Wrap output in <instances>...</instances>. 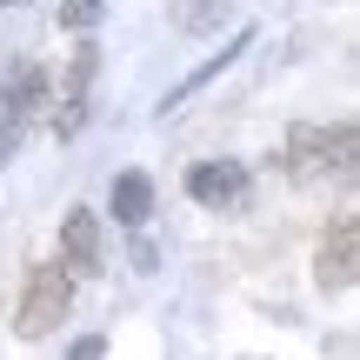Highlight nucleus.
<instances>
[{
  "label": "nucleus",
  "mask_w": 360,
  "mask_h": 360,
  "mask_svg": "<svg viewBox=\"0 0 360 360\" xmlns=\"http://www.w3.org/2000/svg\"><path fill=\"white\" fill-rule=\"evenodd\" d=\"M7 7H20V0H7Z\"/></svg>",
  "instance_id": "13"
},
{
  "label": "nucleus",
  "mask_w": 360,
  "mask_h": 360,
  "mask_svg": "<svg viewBox=\"0 0 360 360\" xmlns=\"http://www.w3.org/2000/svg\"><path fill=\"white\" fill-rule=\"evenodd\" d=\"M187 193L200 207H247L254 180H247L240 160H193V167H187Z\"/></svg>",
  "instance_id": "4"
},
{
  "label": "nucleus",
  "mask_w": 360,
  "mask_h": 360,
  "mask_svg": "<svg viewBox=\"0 0 360 360\" xmlns=\"http://www.w3.org/2000/svg\"><path fill=\"white\" fill-rule=\"evenodd\" d=\"M47 94H53V87H47V74H40V67H20V74L7 80V94H0V114L27 127V120H34L40 107H47Z\"/></svg>",
  "instance_id": "8"
},
{
  "label": "nucleus",
  "mask_w": 360,
  "mask_h": 360,
  "mask_svg": "<svg viewBox=\"0 0 360 360\" xmlns=\"http://www.w3.org/2000/svg\"><path fill=\"white\" fill-rule=\"evenodd\" d=\"M314 281H321L327 294H347V287L360 281V214L354 207H340V214L327 220L321 254H314Z\"/></svg>",
  "instance_id": "3"
},
{
  "label": "nucleus",
  "mask_w": 360,
  "mask_h": 360,
  "mask_svg": "<svg viewBox=\"0 0 360 360\" xmlns=\"http://www.w3.org/2000/svg\"><path fill=\"white\" fill-rule=\"evenodd\" d=\"M354 160H360V134H354V120H334V127H321V120H300V127L287 134V174H294L300 187L354 180Z\"/></svg>",
  "instance_id": "1"
},
{
  "label": "nucleus",
  "mask_w": 360,
  "mask_h": 360,
  "mask_svg": "<svg viewBox=\"0 0 360 360\" xmlns=\"http://www.w3.org/2000/svg\"><path fill=\"white\" fill-rule=\"evenodd\" d=\"M240 47H254V27H240V34H233L227 47H220V53H207V60L193 67V74L180 80V87H167V101H160V120H167V114H174L180 101H187L193 87H207V80H220V67H233V60H240Z\"/></svg>",
  "instance_id": "7"
},
{
  "label": "nucleus",
  "mask_w": 360,
  "mask_h": 360,
  "mask_svg": "<svg viewBox=\"0 0 360 360\" xmlns=\"http://www.w3.org/2000/svg\"><path fill=\"white\" fill-rule=\"evenodd\" d=\"M13 154H20V120H7V114H0V167H7Z\"/></svg>",
  "instance_id": "12"
},
{
  "label": "nucleus",
  "mask_w": 360,
  "mask_h": 360,
  "mask_svg": "<svg viewBox=\"0 0 360 360\" xmlns=\"http://www.w3.org/2000/svg\"><path fill=\"white\" fill-rule=\"evenodd\" d=\"M94 67H101V47H87V40H80V47H74V67H67V87H60V114H53V127H60V134H80V120H87Z\"/></svg>",
  "instance_id": "6"
},
{
  "label": "nucleus",
  "mask_w": 360,
  "mask_h": 360,
  "mask_svg": "<svg viewBox=\"0 0 360 360\" xmlns=\"http://www.w3.org/2000/svg\"><path fill=\"white\" fill-rule=\"evenodd\" d=\"M67 360H107V340L101 334H80L74 347H67Z\"/></svg>",
  "instance_id": "11"
},
{
  "label": "nucleus",
  "mask_w": 360,
  "mask_h": 360,
  "mask_svg": "<svg viewBox=\"0 0 360 360\" xmlns=\"http://www.w3.org/2000/svg\"><path fill=\"white\" fill-rule=\"evenodd\" d=\"M67 300H74V281H67V274L53 267V260H40V267L27 274L20 307H13V334H20V340H47L53 327H60Z\"/></svg>",
  "instance_id": "2"
},
{
  "label": "nucleus",
  "mask_w": 360,
  "mask_h": 360,
  "mask_svg": "<svg viewBox=\"0 0 360 360\" xmlns=\"http://www.w3.org/2000/svg\"><path fill=\"white\" fill-rule=\"evenodd\" d=\"M107 0H60V27H74V34H87L94 20H101Z\"/></svg>",
  "instance_id": "10"
},
{
  "label": "nucleus",
  "mask_w": 360,
  "mask_h": 360,
  "mask_svg": "<svg viewBox=\"0 0 360 360\" xmlns=\"http://www.w3.org/2000/svg\"><path fill=\"white\" fill-rule=\"evenodd\" d=\"M154 214V180L147 174H114V220L120 227H147Z\"/></svg>",
  "instance_id": "9"
},
{
  "label": "nucleus",
  "mask_w": 360,
  "mask_h": 360,
  "mask_svg": "<svg viewBox=\"0 0 360 360\" xmlns=\"http://www.w3.org/2000/svg\"><path fill=\"white\" fill-rule=\"evenodd\" d=\"M53 267H60L67 281L101 274V220H94V207H74V214L60 220V260H53Z\"/></svg>",
  "instance_id": "5"
}]
</instances>
